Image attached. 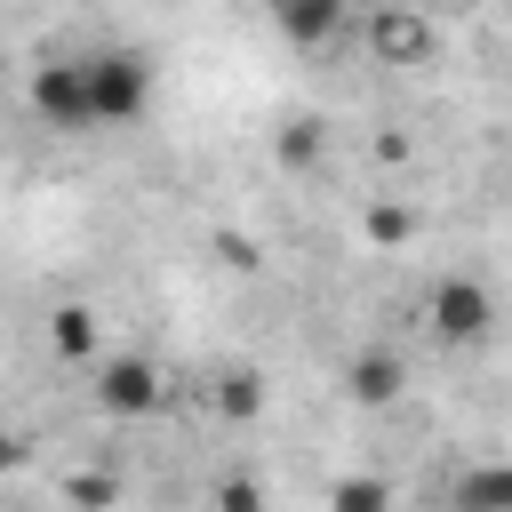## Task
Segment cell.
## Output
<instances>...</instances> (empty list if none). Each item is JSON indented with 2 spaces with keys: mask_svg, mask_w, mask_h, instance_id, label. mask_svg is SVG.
<instances>
[{
  "mask_svg": "<svg viewBox=\"0 0 512 512\" xmlns=\"http://www.w3.org/2000/svg\"><path fill=\"white\" fill-rule=\"evenodd\" d=\"M496 288L480 280V272H440L432 280V296H424V328L448 344V352H472V344H488L496 336Z\"/></svg>",
  "mask_w": 512,
  "mask_h": 512,
  "instance_id": "1",
  "label": "cell"
},
{
  "mask_svg": "<svg viewBox=\"0 0 512 512\" xmlns=\"http://www.w3.org/2000/svg\"><path fill=\"white\" fill-rule=\"evenodd\" d=\"M88 96H96V128H136L152 112V56L144 48H88Z\"/></svg>",
  "mask_w": 512,
  "mask_h": 512,
  "instance_id": "2",
  "label": "cell"
},
{
  "mask_svg": "<svg viewBox=\"0 0 512 512\" xmlns=\"http://www.w3.org/2000/svg\"><path fill=\"white\" fill-rule=\"evenodd\" d=\"M24 104H32V120H40V128H56V136H96L88 56H48V64H32V80H24Z\"/></svg>",
  "mask_w": 512,
  "mask_h": 512,
  "instance_id": "3",
  "label": "cell"
},
{
  "mask_svg": "<svg viewBox=\"0 0 512 512\" xmlns=\"http://www.w3.org/2000/svg\"><path fill=\"white\" fill-rule=\"evenodd\" d=\"M88 392H96L104 416H128L136 424V416H160L168 408V368L144 360V352H112V360H96V384Z\"/></svg>",
  "mask_w": 512,
  "mask_h": 512,
  "instance_id": "4",
  "label": "cell"
},
{
  "mask_svg": "<svg viewBox=\"0 0 512 512\" xmlns=\"http://www.w3.org/2000/svg\"><path fill=\"white\" fill-rule=\"evenodd\" d=\"M368 48H376V64H392V72H424V64L440 56V24H432L416 0H384V8L368 16Z\"/></svg>",
  "mask_w": 512,
  "mask_h": 512,
  "instance_id": "5",
  "label": "cell"
},
{
  "mask_svg": "<svg viewBox=\"0 0 512 512\" xmlns=\"http://www.w3.org/2000/svg\"><path fill=\"white\" fill-rule=\"evenodd\" d=\"M408 392V360L392 352V344H360L352 360H344V400L352 408H392Z\"/></svg>",
  "mask_w": 512,
  "mask_h": 512,
  "instance_id": "6",
  "label": "cell"
},
{
  "mask_svg": "<svg viewBox=\"0 0 512 512\" xmlns=\"http://www.w3.org/2000/svg\"><path fill=\"white\" fill-rule=\"evenodd\" d=\"M440 504H448V512H512V456H472V464H456V480H448Z\"/></svg>",
  "mask_w": 512,
  "mask_h": 512,
  "instance_id": "7",
  "label": "cell"
},
{
  "mask_svg": "<svg viewBox=\"0 0 512 512\" xmlns=\"http://www.w3.org/2000/svg\"><path fill=\"white\" fill-rule=\"evenodd\" d=\"M272 24H280V40L288 48H336L344 40V0H272Z\"/></svg>",
  "mask_w": 512,
  "mask_h": 512,
  "instance_id": "8",
  "label": "cell"
},
{
  "mask_svg": "<svg viewBox=\"0 0 512 512\" xmlns=\"http://www.w3.org/2000/svg\"><path fill=\"white\" fill-rule=\"evenodd\" d=\"M264 400H272V392H264V376H256V368H224V376L208 384V408H216L224 424H256V416H264Z\"/></svg>",
  "mask_w": 512,
  "mask_h": 512,
  "instance_id": "9",
  "label": "cell"
},
{
  "mask_svg": "<svg viewBox=\"0 0 512 512\" xmlns=\"http://www.w3.org/2000/svg\"><path fill=\"white\" fill-rule=\"evenodd\" d=\"M48 352L72 360V368L96 360V312H88V304H56V312H48Z\"/></svg>",
  "mask_w": 512,
  "mask_h": 512,
  "instance_id": "10",
  "label": "cell"
},
{
  "mask_svg": "<svg viewBox=\"0 0 512 512\" xmlns=\"http://www.w3.org/2000/svg\"><path fill=\"white\" fill-rule=\"evenodd\" d=\"M392 504H400V488L384 472H344L328 488V512H392Z\"/></svg>",
  "mask_w": 512,
  "mask_h": 512,
  "instance_id": "11",
  "label": "cell"
},
{
  "mask_svg": "<svg viewBox=\"0 0 512 512\" xmlns=\"http://www.w3.org/2000/svg\"><path fill=\"white\" fill-rule=\"evenodd\" d=\"M208 512H272V496H264V480H256V472H224V480H216V496H208Z\"/></svg>",
  "mask_w": 512,
  "mask_h": 512,
  "instance_id": "12",
  "label": "cell"
},
{
  "mask_svg": "<svg viewBox=\"0 0 512 512\" xmlns=\"http://www.w3.org/2000/svg\"><path fill=\"white\" fill-rule=\"evenodd\" d=\"M64 496H72V512H104V504H112L120 488H112L104 472H80V480H64Z\"/></svg>",
  "mask_w": 512,
  "mask_h": 512,
  "instance_id": "13",
  "label": "cell"
},
{
  "mask_svg": "<svg viewBox=\"0 0 512 512\" xmlns=\"http://www.w3.org/2000/svg\"><path fill=\"white\" fill-rule=\"evenodd\" d=\"M312 152H320V128H304V120H296V128L280 136V160H296V168H304Z\"/></svg>",
  "mask_w": 512,
  "mask_h": 512,
  "instance_id": "14",
  "label": "cell"
},
{
  "mask_svg": "<svg viewBox=\"0 0 512 512\" xmlns=\"http://www.w3.org/2000/svg\"><path fill=\"white\" fill-rule=\"evenodd\" d=\"M400 232H408L400 208H368V240H400Z\"/></svg>",
  "mask_w": 512,
  "mask_h": 512,
  "instance_id": "15",
  "label": "cell"
}]
</instances>
